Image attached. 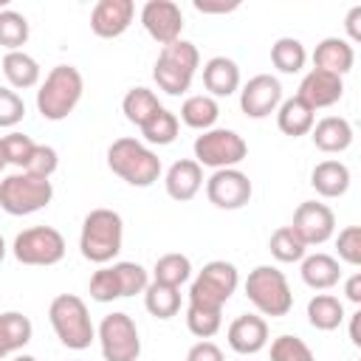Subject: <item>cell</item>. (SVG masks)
Wrapping results in <instances>:
<instances>
[{
	"label": "cell",
	"instance_id": "cell-1",
	"mask_svg": "<svg viewBox=\"0 0 361 361\" xmlns=\"http://www.w3.org/2000/svg\"><path fill=\"white\" fill-rule=\"evenodd\" d=\"M85 90V79L73 65H56L48 71L37 90V110L45 121H62L73 113Z\"/></svg>",
	"mask_w": 361,
	"mask_h": 361
},
{
	"label": "cell",
	"instance_id": "cell-2",
	"mask_svg": "<svg viewBox=\"0 0 361 361\" xmlns=\"http://www.w3.org/2000/svg\"><path fill=\"white\" fill-rule=\"evenodd\" d=\"M107 166L113 169V175H118L121 180H127L130 186H152L161 178V158L144 147L141 141L124 135L116 138L107 149Z\"/></svg>",
	"mask_w": 361,
	"mask_h": 361
},
{
	"label": "cell",
	"instance_id": "cell-3",
	"mask_svg": "<svg viewBox=\"0 0 361 361\" xmlns=\"http://www.w3.org/2000/svg\"><path fill=\"white\" fill-rule=\"evenodd\" d=\"M121 240H124L121 214L113 209H93L82 223L79 251L85 259L104 265L121 251Z\"/></svg>",
	"mask_w": 361,
	"mask_h": 361
},
{
	"label": "cell",
	"instance_id": "cell-4",
	"mask_svg": "<svg viewBox=\"0 0 361 361\" xmlns=\"http://www.w3.org/2000/svg\"><path fill=\"white\" fill-rule=\"evenodd\" d=\"M48 319H51V327H54L56 338L68 350H87L90 341L96 338V327L90 322L87 305L73 293L54 296V302L48 307Z\"/></svg>",
	"mask_w": 361,
	"mask_h": 361
},
{
	"label": "cell",
	"instance_id": "cell-5",
	"mask_svg": "<svg viewBox=\"0 0 361 361\" xmlns=\"http://www.w3.org/2000/svg\"><path fill=\"white\" fill-rule=\"evenodd\" d=\"M197 65H200L197 45L189 42V39H175V42L161 48V54L155 59V68H152V76H155V82L164 93L180 96V93L189 90Z\"/></svg>",
	"mask_w": 361,
	"mask_h": 361
},
{
	"label": "cell",
	"instance_id": "cell-6",
	"mask_svg": "<svg viewBox=\"0 0 361 361\" xmlns=\"http://www.w3.org/2000/svg\"><path fill=\"white\" fill-rule=\"evenodd\" d=\"M245 296L262 316H288L293 307V293L285 274L274 265H257L245 279Z\"/></svg>",
	"mask_w": 361,
	"mask_h": 361
},
{
	"label": "cell",
	"instance_id": "cell-7",
	"mask_svg": "<svg viewBox=\"0 0 361 361\" xmlns=\"http://www.w3.org/2000/svg\"><path fill=\"white\" fill-rule=\"evenodd\" d=\"M54 197V186L48 178H34L28 172H14L0 180V209L23 217L45 209Z\"/></svg>",
	"mask_w": 361,
	"mask_h": 361
},
{
	"label": "cell",
	"instance_id": "cell-8",
	"mask_svg": "<svg viewBox=\"0 0 361 361\" xmlns=\"http://www.w3.org/2000/svg\"><path fill=\"white\" fill-rule=\"evenodd\" d=\"M237 285H240L237 268L231 262H226V259H212L192 279V285H189V305L223 310V305L231 299Z\"/></svg>",
	"mask_w": 361,
	"mask_h": 361
},
{
	"label": "cell",
	"instance_id": "cell-9",
	"mask_svg": "<svg viewBox=\"0 0 361 361\" xmlns=\"http://www.w3.org/2000/svg\"><path fill=\"white\" fill-rule=\"evenodd\" d=\"M195 161L200 166L212 169H234L240 161L248 155V144L240 133L226 130V127H212L203 135L195 138Z\"/></svg>",
	"mask_w": 361,
	"mask_h": 361
},
{
	"label": "cell",
	"instance_id": "cell-10",
	"mask_svg": "<svg viewBox=\"0 0 361 361\" xmlns=\"http://www.w3.org/2000/svg\"><path fill=\"white\" fill-rule=\"evenodd\" d=\"M99 347L104 361H138L141 355V336L133 316L116 310L107 313L99 324Z\"/></svg>",
	"mask_w": 361,
	"mask_h": 361
},
{
	"label": "cell",
	"instance_id": "cell-11",
	"mask_svg": "<svg viewBox=\"0 0 361 361\" xmlns=\"http://www.w3.org/2000/svg\"><path fill=\"white\" fill-rule=\"evenodd\" d=\"M11 251L23 265H56L65 257V237L51 226H31L14 237Z\"/></svg>",
	"mask_w": 361,
	"mask_h": 361
},
{
	"label": "cell",
	"instance_id": "cell-12",
	"mask_svg": "<svg viewBox=\"0 0 361 361\" xmlns=\"http://www.w3.org/2000/svg\"><path fill=\"white\" fill-rule=\"evenodd\" d=\"M251 180L245 172L240 169H214L212 178L206 180V197L212 206L217 209H226V212H234V209H243L248 200H251Z\"/></svg>",
	"mask_w": 361,
	"mask_h": 361
},
{
	"label": "cell",
	"instance_id": "cell-13",
	"mask_svg": "<svg viewBox=\"0 0 361 361\" xmlns=\"http://www.w3.org/2000/svg\"><path fill=\"white\" fill-rule=\"evenodd\" d=\"M290 228L296 231V237L305 243V245H322L333 237L336 231V214L330 206L324 203H316V200H305L296 206L293 212V223Z\"/></svg>",
	"mask_w": 361,
	"mask_h": 361
},
{
	"label": "cell",
	"instance_id": "cell-14",
	"mask_svg": "<svg viewBox=\"0 0 361 361\" xmlns=\"http://www.w3.org/2000/svg\"><path fill=\"white\" fill-rule=\"evenodd\" d=\"M141 25L158 45H169L180 39V31H183L180 6L172 0H147L141 8Z\"/></svg>",
	"mask_w": 361,
	"mask_h": 361
},
{
	"label": "cell",
	"instance_id": "cell-15",
	"mask_svg": "<svg viewBox=\"0 0 361 361\" xmlns=\"http://www.w3.org/2000/svg\"><path fill=\"white\" fill-rule=\"evenodd\" d=\"M282 104V85L271 73L251 76L240 90V107L248 118H265Z\"/></svg>",
	"mask_w": 361,
	"mask_h": 361
},
{
	"label": "cell",
	"instance_id": "cell-16",
	"mask_svg": "<svg viewBox=\"0 0 361 361\" xmlns=\"http://www.w3.org/2000/svg\"><path fill=\"white\" fill-rule=\"evenodd\" d=\"M135 17L133 0H99L90 11V28L102 39L121 37Z\"/></svg>",
	"mask_w": 361,
	"mask_h": 361
},
{
	"label": "cell",
	"instance_id": "cell-17",
	"mask_svg": "<svg viewBox=\"0 0 361 361\" xmlns=\"http://www.w3.org/2000/svg\"><path fill=\"white\" fill-rule=\"evenodd\" d=\"M296 96L316 113L319 107H333V104L344 96V82H341V76H336V73H327V71L313 68V71L302 79Z\"/></svg>",
	"mask_w": 361,
	"mask_h": 361
},
{
	"label": "cell",
	"instance_id": "cell-18",
	"mask_svg": "<svg viewBox=\"0 0 361 361\" xmlns=\"http://www.w3.org/2000/svg\"><path fill=\"white\" fill-rule=\"evenodd\" d=\"M228 347L240 355H254L268 344V324L262 316L243 313L228 324Z\"/></svg>",
	"mask_w": 361,
	"mask_h": 361
},
{
	"label": "cell",
	"instance_id": "cell-19",
	"mask_svg": "<svg viewBox=\"0 0 361 361\" xmlns=\"http://www.w3.org/2000/svg\"><path fill=\"white\" fill-rule=\"evenodd\" d=\"M164 186H166V195L178 203H186L192 200L200 186H203V166L195 161V158H180L175 161L169 169H166V178H164Z\"/></svg>",
	"mask_w": 361,
	"mask_h": 361
},
{
	"label": "cell",
	"instance_id": "cell-20",
	"mask_svg": "<svg viewBox=\"0 0 361 361\" xmlns=\"http://www.w3.org/2000/svg\"><path fill=\"white\" fill-rule=\"evenodd\" d=\"M353 62H355V51L341 37H324L313 51V68L336 76H344L347 71H353Z\"/></svg>",
	"mask_w": 361,
	"mask_h": 361
},
{
	"label": "cell",
	"instance_id": "cell-21",
	"mask_svg": "<svg viewBox=\"0 0 361 361\" xmlns=\"http://www.w3.org/2000/svg\"><path fill=\"white\" fill-rule=\"evenodd\" d=\"M316 149L322 152H344L353 144V124L344 116H324L322 121L313 124L310 130Z\"/></svg>",
	"mask_w": 361,
	"mask_h": 361
},
{
	"label": "cell",
	"instance_id": "cell-22",
	"mask_svg": "<svg viewBox=\"0 0 361 361\" xmlns=\"http://www.w3.org/2000/svg\"><path fill=\"white\" fill-rule=\"evenodd\" d=\"M203 87L209 90V96H231L240 87V68L234 59L228 56H212L203 65Z\"/></svg>",
	"mask_w": 361,
	"mask_h": 361
},
{
	"label": "cell",
	"instance_id": "cell-23",
	"mask_svg": "<svg viewBox=\"0 0 361 361\" xmlns=\"http://www.w3.org/2000/svg\"><path fill=\"white\" fill-rule=\"evenodd\" d=\"M310 186L322 195V197H341L350 189V169L347 164L330 158L313 166L310 172Z\"/></svg>",
	"mask_w": 361,
	"mask_h": 361
},
{
	"label": "cell",
	"instance_id": "cell-24",
	"mask_svg": "<svg viewBox=\"0 0 361 361\" xmlns=\"http://www.w3.org/2000/svg\"><path fill=\"white\" fill-rule=\"evenodd\" d=\"M316 124V113L299 99V96H290L285 99L279 107H276V127L290 135V138H299V135H307Z\"/></svg>",
	"mask_w": 361,
	"mask_h": 361
},
{
	"label": "cell",
	"instance_id": "cell-25",
	"mask_svg": "<svg viewBox=\"0 0 361 361\" xmlns=\"http://www.w3.org/2000/svg\"><path fill=\"white\" fill-rule=\"evenodd\" d=\"M341 279V268L338 259L330 254H310L302 259V282L313 290H330L333 285H338Z\"/></svg>",
	"mask_w": 361,
	"mask_h": 361
},
{
	"label": "cell",
	"instance_id": "cell-26",
	"mask_svg": "<svg viewBox=\"0 0 361 361\" xmlns=\"http://www.w3.org/2000/svg\"><path fill=\"white\" fill-rule=\"evenodd\" d=\"M3 73L11 90H28L39 82V65L31 54L25 51H8L3 56Z\"/></svg>",
	"mask_w": 361,
	"mask_h": 361
},
{
	"label": "cell",
	"instance_id": "cell-27",
	"mask_svg": "<svg viewBox=\"0 0 361 361\" xmlns=\"http://www.w3.org/2000/svg\"><path fill=\"white\" fill-rule=\"evenodd\" d=\"M307 322L316 327V330H336L341 322H344V305L338 302V296L333 293H316L310 302H307Z\"/></svg>",
	"mask_w": 361,
	"mask_h": 361
},
{
	"label": "cell",
	"instance_id": "cell-28",
	"mask_svg": "<svg viewBox=\"0 0 361 361\" xmlns=\"http://www.w3.org/2000/svg\"><path fill=\"white\" fill-rule=\"evenodd\" d=\"M121 110H124V118L130 124L144 127L161 110V102L149 87H133V90H127V96L121 102Z\"/></svg>",
	"mask_w": 361,
	"mask_h": 361
},
{
	"label": "cell",
	"instance_id": "cell-29",
	"mask_svg": "<svg viewBox=\"0 0 361 361\" xmlns=\"http://www.w3.org/2000/svg\"><path fill=\"white\" fill-rule=\"evenodd\" d=\"M217 116H220V107H217V102L212 99V96H189L183 104H180V121L186 124V127H192V130H212L214 127V121H217Z\"/></svg>",
	"mask_w": 361,
	"mask_h": 361
},
{
	"label": "cell",
	"instance_id": "cell-30",
	"mask_svg": "<svg viewBox=\"0 0 361 361\" xmlns=\"http://www.w3.org/2000/svg\"><path fill=\"white\" fill-rule=\"evenodd\" d=\"M144 305L155 319H172L180 310V288H172V285L152 279L144 290Z\"/></svg>",
	"mask_w": 361,
	"mask_h": 361
},
{
	"label": "cell",
	"instance_id": "cell-31",
	"mask_svg": "<svg viewBox=\"0 0 361 361\" xmlns=\"http://www.w3.org/2000/svg\"><path fill=\"white\" fill-rule=\"evenodd\" d=\"M271 62L279 73H299L307 62V51L296 37H279L271 45Z\"/></svg>",
	"mask_w": 361,
	"mask_h": 361
},
{
	"label": "cell",
	"instance_id": "cell-32",
	"mask_svg": "<svg viewBox=\"0 0 361 361\" xmlns=\"http://www.w3.org/2000/svg\"><path fill=\"white\" fill-rule=\"evenodd\" d=\"M31 333H34L31 319L23 316L20 310H6V313H0V338H3V344H6L8 353L23 350V347L31 341Z\"/></svg>",
	"mask_w": 361,
	"mask_h": 361
},
{
	"label": "cell",
	"instance_id": "cell-33",
	"mask_svg": "<svg viewBox=\"0 0 361 361\" xmlns=\"http://www.w3.org/2000/svg\"><path fill=\"white\" fill-rule=\"evenodd\" d=\"M178 130H180V121H178V116L172 113V110H166V107H161L144 127H141V135H144V141L147 144H158V147H166V144H172L175 138H178Z\"/></svg>",
	"mask_w": 361,
	"mask_h": 361
},
{
	"label": "cell",
	"instance_id": "cell-34",
	"mask_svg": "<svg viewBox=\"0 0 361 361\" xmlns=\"http://www.w3.org/2000/svg\"><path fill=\"white\" fill-rule=\"evenodd\" d=\"M268 251H271V257L279 259V262H302L307 245L296 237V231H293L290 226H282V228H276V231L271 234Z\"/></svg>",
	"mask_w": 361,
	"mask_h": 361
},
{
	"label": "cell",
	"instance_id": "cell-35",
	"mask_svg": "<svg viewBox=\"0 0 361 361\" xmlns=\"http://www.w3.org/2000/svg\"><path fill=\"white\" fill-rule=\"evenodd\" d=\"M155 282H164V285H172V288H180L183 282H189L192 276V262L186 254H164L155 259Z\"/></svg>",
	"mask_w": 361,
	"mask_h": 361
},
{
	"label": "cell",
	"instance_id": "cell-36",
	"mask_svg": "<svg viewBox=\"0 0 361 361\" xmlns=\"http://www.w3.org/2000/svg\"><path fill=\"white\" fill-rule=\"evenodd\" d=\"M28 20L14 11V8H3L0 11V45L8 48V51H20L25 42H28Z\"/></svg>",
	"mask_w": 361,
	"mask_h": 361
},
{
	"label": "cell",
	"instance_id": "cell-37",
	"mask_svg": "<svg viewBox=\"0 0 361 361\" xmlns=\"http://www.w3.org/2000/svg\"><path fill=\"white\" fill-rule=\"evenodd\" d=\"M223 310H214V307H200V305H189L186 307V327L192 336L197 338H212L220 324H223Z\"/></svg>",
	"mask_w": 361,
	"mask_h": 361
},
{
	"label": "cell",
	"instance_id": "cell-38",
	"mask_svg": "<svg viewBox=\"0 0 361 361\" xmlns=\"http://www.w3.org/2000/svg\"><path fill=\"white\" fill-rule=\"evenodd\" d=\"M113 274H116V279H118L121 299H124V296L144 293L147 285H149L147 271H144V265H138V262H116V265H113Z\"/></svg>",
	"mask_w": 361,
	"mask_h": 361
},
{
	"label": "cell",
	"instance_id": "cell-39",
	"mask_svg": "<svg viewBox=\"0 0 361 361\" xmlns=\"http://www.w3.org/2000/svg\"><path fill=\"white\" fill-rule=\"evenodd\" d=\"M271 361H316L299 336H279L271 341Z\"/></svg>",
	"mask_w": 361,
	"mask_h": 361
},
{
	"label": "cell",
	"instance_id": "cell-40",
	"mask_svg": "<svg viewBox=\"0 0 361 361\" xmlns=\"http://www.w3.org/2000/svg\"><path fill=\"white\" fill-rule=\"evenodd\" d=\"M56 166H59L56 149H54V147H45V144H37V147L31 149V155H28L23 172H28V175H34V178H51V175L56 172Z\"/></svg>",
	"mask_w": 361,
	"mask_h": 361
},
{
	"label": "cell",
	"instance_id": "cell-41",
	"mask_svg": "<svg viewBox=\"0 0 361 361\" xmlns=\"http://www.w3.org/2000/svg\"><path fill=\"white\" fill-rule=\"evenodd\" d=\"M87 290H90V296H93L96 302H113V299H121L118 279H116L113 268H99V271L90 276Z\"/></svg>",
	"mask_w": 361,
	"mask_h": 361
},
{
	"label": "cell",
	"instance_id": "cell-42",
	"mask_svg": "<svg viewBox=\"0 0 361 361\" xmlns=\"http://www.w3.org/2000/svg\"><path fill=\"white\" fill-rule=\"evenodd\" d=\"M336 248H338V259H344L347 265H361V228L358 226L341 228L336 237Z\"/></svg>",
	"mask_w": 361,
	"mask_h": 361
},
{
	"label": "cell",
	"instance_id": "cell-43",
	"mask_svg": "<svg viewBox=\"0 0 361 361\" xmlns=\"http://www.w3.org/2000/svg\"><path fill=\"white\" fill-rule=\"evenodd\" d=\"M25 116V102L20 99L17 90L0 87V127H14Z\"/></svg>",
	"mask_w": 361,
	"mask_h": 361
},
{
	"label": "cell",
	"instance_id": "cell-44",
	"mask_svg": "<svg viewBox=\"0 0 361 361\" xmlns=\"http://www.w3.org/2000/svg\"><path fill=\"white\" fill-rule=\"evenodd\" d=\"M37 144L31 141V135H25V133H8V135H3V149H6V158H8V164H14V166H25V161H28V155H31V149H34Z\"/></svg>",
	"mask_w": 361,
	"mask_h": 361
},
{
	"label": "cell",
	"instance_id": "cell-45",
	"mask_svg": "<svg viewBox=\"0 0 361 361\" xmlns=\"http://www.w3.org/2000/svg\"><path fill=\"white\" fill-rule=\"evenodd\" d=\"M186 361H226V358H223V350H220L214 341L203 338V341H197V344L189 347Z\"/></svg>",
	"mask_w": 361,
	"mask_h": 361
},
{
	"label": "cell",
	"instance_id": "cell-46",
	"mask_svg": "<svg viewBox=\"0 0 361 361\" xmlns=\"http://www.w3.org/2000/svg\"><path fill=\"white\" fill-rule=\"evenodd\" d=\"M358 23H361V6H353L350 14H347V23H344L347 25V34H350V39H347L350 45L361 39V25Z\"/></svg>",
	"mask_w": 361,
	"mask_h": 361
},
{
	"label": "cell",
	"instance_id": "cell-47",
	"mask_svg": "<svg viewBox=\"0 0 361 361\" xmlns=\"http://www.w3.org/2000/svg\"><path fill=\"white\" fill-rule=\"evenodd\" d=\"M240 3H206V0H195V8L203 11V14H226V11H234Z\"/></svg>",
	"mask_w": 361,
	"mask_h": 361
},
{
	"label": "cell",
	"instance_id": "cell-48",
	"mask_svg": "<svg viewBox=\"0 0 361 361\" xmlns=\"http://www.w3.org/2000/svg\"><path fill=\"white\" fill-rule=\"evenodd\" d=\"M344 293H347V299H350L353 305H361V274H353V276L347 279Z\"/></svg>",
	"mask_w": 361,
	"mask_h": 361
},
{
	"label": "cell",
	"instance_id": "cell-49",
	"mask_svg": "<svg viewBox=\"0 0 361 361\" xmlns=\"http://www.w3.org/2000/svg\"><path fill=\"white\" fill-rule=\"evenodd\" d=\"M358 324H361V310L353 313V322H350V341L355 347H361V333H358Z\"/></svg>",
	"mask_w": 361,
	"mask_h": 361
},
{
	"label": "cell",
	"instance_id": "cell-50",
	"mask_svg": "<svg viewBox=\"0 0 361 361\" xmlns=\"http://www.w3.org/2000/svg\"><path fill=\"white\" fill-rule=\"evenodd\" d=\"M8 166V158H6V149H3V138H0V172Z\"/></svg>",
	"mask_w": 361,
	"mask_h": 361
},
{
	"label": "cell",
	"instance_id": "cell-51",
	"mask_svg": "<svg viewBox=\"0 0 361 361\" xmlns=\"http://www.w3.org/2000/svg\"><path fill=\"white\" fill-rule=\"evenodd\" d=\"M11 361H37V358H34V355H14Z\"/></svg>",
	"mask_w": 361,
	"mask_h": 361
},
{
	"label": "cell",
	"instance_id": "cell-52",
	"mask_svg": "<svg viewBox=\"0 0 361 361\" xmlns=\"http://www.w3.org/2000/svg\"><path fill=\"white\" fill-rule=\"evenodd\" d=\"M3 257H6V240L0 237V262H3Z\"/></svg>",
	"mask_w": 361,
	"mask_h": 361
},
{
	"label": "cell",
	"instance_id": "cell-53",
	"mask_svg": "<svg viewBox=\"0 0 361 361\" xmlns=\"http://www.w3.org/2000/svg\"><path fill=\"white\" fill-rule=\"evenodd\" d=\"M8 355V350H6V344H3V338H0V358H6Z\"/></svg>",
	"mask_w": 361,
	"mask_h": 361
}]
</instances>
